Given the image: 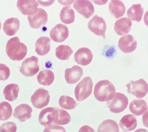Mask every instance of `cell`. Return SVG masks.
Instances as JSON below:
<instances>
[{"mask_svg": "<svg viewBox=\"0 0 148 132\" xmlns=\"http://www.w3.org/2000/svg\"><path fill=\"white\" fill-rule=\"evenodd\" d=\"M27 52L26 46L20 42L18 37L12 38L7 42L6 52L8 57L13 61H21L26 56Z\"/></svg>", "mask_w": 148, "mask_h": 132, "instance_id": "6da1fadb", "label": "cell"}, {"mask_svg": "<svg viewBox=\"0 0 148 132\" xmlns=\"http://www.w3.org/2000/svg\"><path fill=\"white\" fill-rule=\"evenodd\" d=\"M116 93L114 86L108 80H103L95 85L94 95L97 100L103 102L112 99Z\"/></svg>", "mask_w": 148, "mask_h": 132, "instance_id": "7a4b0ae2", "label": "cell"}, {"mask_svg": "<svg viewBox=\"0 0 148 132\" xmlns=\"http://www.w3.org/2000/svg\"><path fill=\"white\" fill-rule=\"evenodd\" d=\"M92 87L93 83L91 77H84L75 88V95L77 101H82L88 97L92 93Z\"/></svg>", "mask_w": 148, "mask_h": 132, "instance_id": "3957f363", "label": "cell"}, {"mask_svg": "<svg viewBox=\"0 0 148 132\" xmlns=\"http://www.w3.org/2000/svg\"><path fill=\"white\" fill-rule=\"evenodd\" d=\"M128 104V98L123 94L116 93L112 99L106 102L108 107L111 112L119 113L124 111Z\"/></svg>", "mask_w": 148, "mask_h": 132, "instance_id": "277c9868", "label": "cell"}, {"mask_svg": "<svg viewBox=\"0 0 148 132\" xmlns=\"http://www.w3.org/2000/svg\"><path fill=\"white\" fill-rule=\"evenodd\" d=\"M126 86L128 93L134 95L137 98H143L147 93L148 84L142 79L136 81H131Z\"/></svg>", "mask_w": 148, "mask_h": 132, "instance_id": "5b68a950", "label": "cell"}, {"mask_svg": "<svg viewBox=\"0 0 148 132\" xmlns=\"http://www.w3.org/2000/svg\"><path fill=\"white\" fill-rule=\"evenodd\" d=\"M50 98V96L48 91L40 88L35 91L31 96V100L34 107L40 109L48 105Z\"/></svg>", "mask_w": 148, "mask_h": 132, "instance_id": "8992f818", "label": "cell"}, {"mask_svg": "<svg viewBox=\"0 0 148 132\" xmlns=\"http://www.w3.org/2000/svg\"><path fill=\"white\" fill-rule=\"evenodd\" d=\"M39 70L38 59L33 56L25 59L23 61L20 71L24 76L30 77L35 75Z\"/></svg>", "mask_w": 148, "mask_h": 132, "instance_id": "52a82bcc", "label": "cell"}, {"mask_svg": "<svg viewBox=\"0 0 148 132\" xmlns=\"http://www.w3.org/2000/svg\"><path fill=\"white\" fill-rule=\"evenodd\" d=\"M88 28L96 35L100 36L105 39L106 30V22L102 17L95 15L89 21Z\"/></svg>", "mask_w": 148, "mask_h": 132, "instance_id": "ba28073f", "label": "cell"}, {"mask_svg": "<svg viewBox=\"0 0 148 132\" xmlns=\"http://www.w3.org/2000/svg\"><path fill=\"white\" fill-rule=\"evenodd\" d=\"M73 7L79 13L86 19L91 18L94 14L95 9L92 3L88 0L75 1Z\"/></svg>", "mask_w": 148, "mask_h": 132, "instance_id": "9c48e42d", "label": "cell"}, {"mask_svg": "<svg viewBox=\"0 0 148 132\" xmlns=\"http://www.w3.org/2000/svg\"><path fill=\"white\" fill-rule=\"evenodd\" d=\"M27 19L31 28L38 29L47 23L48 18L47 13L45 10L38 8L36 12L33 15L28 16Z\"/></svg>", "mask_w": 148, "mask_h": 132, "instance_id": "30bf717a", "label": "cell"}, {"mask_svg": "<svg viewBox=\"0 0 148 132\" xmlns=\"http://www.w3.org/2000/svg\"><path fill=\"white\" fill-rule=\"evenodd\" d=\"M57 108L48 107L44 109L40 112L39 121L40 124L46 127L54 124L56 119Z\"/></svg>", "mask_w": 148, "mask_h": 132, "instance_id": "8fae6325", "label": "cell"}, {"mask_svg": "<svg viewBox=\"0 0 148 132\" xmlns=\"http://www.w3.org/2000/svg\"><path fill=\"white\" fill-rule=\"evenodd\" d=\"M17 8L23 15L32 16L38 11L39 4L36 1L18 0L17 1Z\"/></svg>", "mask_w": 148, "mask_h": 132, "instance_id": "7c38bea8", "label": "cell"}, {"mask_svg": "<svg viewBox=\"0 0 148 132\" xmlns=\"http://www.w3.org/2000/svg\"><path fill=\"white\" fill-rule=\"evenodd\" d=\"M69 31L68 27L61 24H58L50 32L51 39L58 43L63 42L68 38Z\"/></svg>", "mask_w": 148, "mask_h": 132, "instance_id": "4fadbf2b", "label": "cell"}, {"mask_svg": "<svg viewBox=\"0 0 148 132\" xmlns=\"http://www.w3.org/2000/svg\"><path fill=\"white\" fill-rule=\"evenodd\" d=\"M137 41L133 36L127 35L121 37L119 41L118 46L124 53H129L134 52L137 47Z\"/></svg>", "mask_w": 148, "mask_h": 132, "instance_id": "5bb4252c", "label": "cell"}, {"mask_svg": "<svg viewBox=\"0 0 148 132\" xmlns=\"http://www.w3.org/2000/svg\"><path fill=\"white\" fill-rule=\"evenodd\" d=\"M93 58L92 52L90 49L83 47L79 49L75 53L74 59L76 63L83 66L90 64Z\"/></svg>", "mask_w": 148, "mask_h": 132, "instance_id": "9a60e30c", "label": "cell"}, {"mask_svg": "<svg viewBox=\"0 0 148 132\" xmlns=\"http://www.w3.org/2000/svg\"><path fill=\"white\" fill-rule=\"evenodd\" d=\"M83 75V70L78 66H74L72 68H67L65 71V79L67 83L75 84L80 80Z\"/></svg>", "mask_w": 148, "mask_h": 132, "instance_id": "2e32d148", "label": "cell"}, {"mask_svg": "<svg viewBox=\"0 0 148 132\" xmlns=\"http://www.w3.org/2000/svg\"><path fill=\"white\" fill-rule=\"evenodd\" d=\"M32 109L26 104H22L17 106L14 110V117L21 122H23L31 118Z\"/></svg>", "mask_w": 148, "mask_h": 132, "instance_id": "e0dca14e", "label": "cell"}, {"mask_svg": "<svg viewBox=\"0 0 148 132\" xmlns=\"http://www.w3.org/2000/svg\"><path fill=\"white\" fill-rule=\"evenodd\" d=\"M132 22L127 18H123L116 21L114 23V30L118 35L127 34L131 30Z\"/></svg>", "mask_w": 148, "mask_h": 132, "instance_id": "ac0fdd59", "label": "cell"}, {"mask_svg": "<svg viewBox=\"0 0 148 132\" xmlns=\"http://www.w3.org/2000/svg\"><path fill=\"white\" fill-rule=\"evenodd\" d=\"M109 11L111 14L116 19H119L124 15L126 8L121 1L112 0L110 2Z\"/></svg>", "mask_w": 148, "mask_h": 132, "instance_id": "d6986e66", "label": "cell"}, {"mask_svg": "<svg viewBox=\"0 0 148 132\" xmlns=\"http://www.w3.org/2000/svg\"><path fill=\"white\" fill-rule=\"evenodd\" d=\"M51 39L47 37L39 38L35 44L36 52L39 55L47 54L50 50Z\"/></svg>", "mask_w": 148, "mask_h": 132, "instance_id": "ffe728a7", "label": "cell"}, {"mask_svg": "<svg viewBox=\"0 0 148 132\" xmlns=\"http://www.w3.org/2000/svg\"><path fill=\"white\" fill-rule=\"evenodd\" d=\"M20 25V21L17 18H9L3 23V30L7 35L11 36L17 33L19 29Z\"/></svg>", "mask_w": 148, "mask_h": 132, "instance_id": "44dd1931", "label": "cell"}, {"mask_svg": "<svg viewBox=\"0 0 148 132\" xmlns=\"http://www.w3.org/2000/svg\"><path fill=\"white\" fill-rule=\"evenodd\" d=\"M129 109L133 114L139 116L147 111L148 106L143 100L135 99L130 104Z\"/></svg>", "mask_w": 148, "mask_h": 132, "instance_id": "7402d4cb", "label": "cell"}, {"mask_svg": "<svg viewBox=\"0 0 148 132\" xmlns=\"http://www.w3.org/2000/svg\"><path fill=\"white\" fill-rule=\"evenodd\" d=\"M137 125V119L134 115L128 114L123 117L119 122V126L125 131L135 129Z\"/></svg>", "mask_w": 148, "mask_h": 132, "instance_id": "603a6c76", "label": "cell"}, {"mask_svg": "<svg viewBox=\"0 0 148 132\" xmlns=\"http://www.w3.org/2000/svg\"><path fill=\"white\" fill-rule=\"evenodd\" d=\"M144 10L140 4H134L127 11V15L130 19L139 22L142 20Z\"/></svg>", "mask_w": 148, "mask_h": 132, "instance_id": "cb8c5ba5", "label": "cell"}, {"mask_svg": "<svg viewBox=\"0 0 148 132\" xmlns=\"http://www.w3.org/2000/svg\"><path fill=\"white\" fill-rule=\"evenodd\" d=\"M19 91V87L17 84H10L5 87L3 94L6 100L12 102L17 99Z\"/></svg>", "mask_w": 148, "mask_h": 132, "instance_id": "d4e9b609", "label": "cell"}, {"mask_svg": "<svg viewBox=\"0 0 148 132\" xmlns=\"http://www.w3.org/2000/svg\"><path fill=\"white\" fill-rule=\"evenodd\" d=\"M37 79L39 84L42 85H50L54 81V73L49 70H42L37 76Z\"/></svg>", "mask_w": 148, "mask_h": 132, "instance_id": "484cf974", "label": "cell"}, {"mask_svg": "<svg viewBox=\"0 0 148 132\" xmlns=\"http://www.w3.org/2000/svg\"><path fill=\"white\" fill-rule=\"evenodd\" d=\"M61 21L64 23L70 24L73 23L75 19V13L72 8L66 6L62 8L60 14Z\"/></svg>", "mask_w": 148, "mask_h": 132, "instance_id": "4316f807", "label": "cell"}, {"mask_svg": "<svg viewBox=\"0 0 148 132\" xmlns=\"http://www.w3.org/2000/svg\"><path fill=\"white\" fill-rule=\"evenodd\" d=\"M97 132H119V126L116 122L108 119L99 125Z\"/></svg>", "mask_w": 148, "mask_h": 132, "instance_id": "83f0119b", "label": "cell"}, {"mask_svg": "<svg viewBox=\"0 0 148 132\" xmlns=\"http://www.w3.org/2000/svg\"><path fill=\"white\" fill-rule=\"evenodd\" d=\"M73 53V50L67 45H60L56 49V55L57 57L61 60L69 59Z\"/></svg>", "mask_w": 148, "mask_h": 132, "instance_id": "f1b7e54d", "label": "cell"}, {"mask_svg": "<svg viewBox=\"0 0 148 132\" xmlns=\"http://www.w3.org/2000/svg\"><path fill=\"white\" fill-rule=\"evenodd\" d=\"M71 117L67 111L57 108L56 119L54 124L64 125L70 122Z\"/></svg>", "mask_w": 148, "mask_h": 132, "instance_id": "f546056e", "label": "cell"}, {"mask_svg": "<svg viewBox=\"0 0 148 132\" xmlns=\"http://www.w3.org/2000/svg\"><path fill=\"white\" fill-rule=\"evenodd\" d=\"M12 113V108L9 103L3 102L0 104V120H8L11 117Z\"/></svg>", "mask_w": 148, "mask_h": 132, "instance_id": "4dcf8cb0", "label": "cell"}, {"mask_svg": "<svg viewBox=\"0 0 148 132\" xmlns=\"http://www.w3.org/2000/svg\"><path fill=\"white\" fill-rule=\"evenodd\" d=\"M59 103L62 108L67 110L73 109L77 105L73 98L68 96H61L59 99Z\"/></svg>", "mask_w": 148, "mask_h": 132, "instance_id": "1f68e13d", "label": "cell"}, {"mask_svg": "<svg viewBox=\"0 0 148 132\" xmlns=\"http://www.w3.org/2000/svg\"><path fill=\"white\" fill-rule=\"evenodd\" d=\"M16 130L17 126L12 122L4 123L0 127V132H16Z\"/></svg>", "mask_w": 148, "mask_h": 132, "instance_id": "d6a6232c", "label": "cell"}, {"mask_svg": "<svg viewBox=\"0 0 148 132\" xmlns=\"http://www.w3.org/2000/svg\"><path fill=\"white\" fill-rule=\"evenodd\" d=\"M10 75V70L9 67L5 64H0V80H6Z\"/></svg>", "mask_w": 148, "mask_h": 132, "instance_id": "836d02e7", "label": "cell"}, {"mask_svg": "<svg viewBox=\"0 0 148 132\" xmlns=\"http://www.w3.org/2000/svg\"><path fill=\"white\" fill-rule=\"evenodd\" d=\"M43 132H66L64 127L56 124H51L46 126Z\"/></svg>", "mask_w": 148, "mask_h": 132, "instance_id": "e575fe53", "label": "cell"}, {"mask_svg": "<svg viewBox=\"0 0 148 132\" xmlns=\"http://www.w3.org/2000/svg\"><path fill=\"white\" fill-rule=\"evenodd\" d=\"M79 132H96V131L87 125L82 126L79 130Z\"/></svg>", "mask_w": 148, "mask_h": 132, "instance_id": "d590c367", "label": "cell"}, {"mask_svg": "<svg viewBox=\"0 0 148 132\" xmlns=\"http://www.w3.org/2000/svg\"><path fill=\"white\" fill-rule=\"evenodd\" d=\"M37 2H38L39 4H41V5L44 6H47V4L48 6H50L53 4L54 2V1H47L46 2L42 1H37Z\"/></svg>", "mask_w": 148, "mask_h": 132, "instance_id": "8d00e7d4", "label": "cell"}, {"mask_svg": "<svg viewBox=\"0 0 148 132\" xmlns=\"http://www.w3.org/2000/svg\"><path fill=\"white\" fill-rule=\"evenodd\" d=\"M58 2H59L61 4L64 5H70L72 4L75 1H58Z\"/></svg>", "mask_w": 148, "mask_h": 132, "instance_id": "74e56055", "label": "cell"}, {"mask_svg": "<svg viewBox=\"0 0 148 132\" xmlns=\"http://www.w3.org/2000/svg\"><path fill=\"white\" fill-rule=\"evenodd\" d=\"M108 1H92L95 4H104L107 3Z\"/></svg>", "mask_w": 148, "mask_h": 132, "instance_id": "f35d334b", "label": "cell"}, {"mask_svg": "<svg viewBox=\"0 0 148 132\" xmlns=\"http://www.w3.org/2000/svg\"><path fill=\"white\" fill-rule=\"evenodd\" d=\"M134 132H148V131L146 129H139L136 130Z\"/></svg>", "mask_w": 148, "mask_h": 132, "instance_id": "ab89813d", "label": "cell"}, {"mask_svg": "<svg viewBox=\"0 0 148 132\" xmlns=\"http://www.w3.org/2000/svg\"><path fill=\"white\" fill-rule=\"evenodd\" d=\"M1 21H0V30H1Z\"/></svg>", "mask_w": 148, "mask_h": 132, "instance_id": "60d3db41", "label": "cell"}]
</instances>
